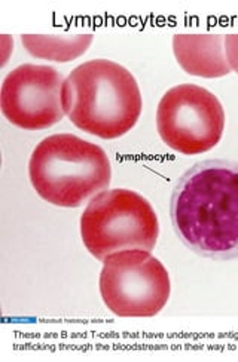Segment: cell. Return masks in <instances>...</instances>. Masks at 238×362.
<instances>
[{"instance_id": "9", "label": "cell", "mask_w": 238, "mask_h": 362, "mask_svg": "<svg viewBox=\"0 0 238 362\" xmlns=\"http://www.w3.org/2000/svg\"><path fill=\"white\" fill-rule=\"evenodd\" d=\"M93 35H23L21 42L27 52L40 59L69 63L86 52L93 43Z\"/></svg>"}, {"instance_id": "4", "label": "cell", "mask_w": 238, "mask_h": 362, "mask_svg": "<svg viewBox=\"0 0 238 362\" xmlns=\"http://www.w3.org/2000/svg\"><path fill=\"white\" fill-rule=\"evenodd\" d=\"M159 223L151 202L128 189L103 190L81 216V238L97 260L125 250L152 251Z\"/></svg>"}, {"instance_id": "10", "label": "cell", "mask_w": 238, "mask_h": 362, "mask_svg": "<svg viewBox=\"0 0 238 362\" xmlns=\"http://www.w3.org/2000/svg\"><path fill=\"white\" fill-rule=\"evenodd\" d=\"M225 52L231 69L238 74V33L225 36Z\"/></svg>"}, {"instance_id": "7", "label": "cell", "mask_w": 238, "mask_h": 362, "mask_svg": "<svg viewBox=\"0 0 238 362\" xmlns=\"http://www.w3.org/2000/svg\"><path fill=\"white\" fill-rule=\"evenodd\" d=\"M63 74L51 66L21 64L6 74L0 89V109L15 127L47 129L64 117Z\"/></svg>"}, {"instance_id": "3", "label": "cell", "mask_w": 238, "mask_h": 362, "mask_svg": "<svg viewBox=\"0 0 238 362\" xmlns=\"http://www.w3.org/2000/svg\"><path fill=\"white\" fill-rule=\"evenodd\" d=\"M28 177L43 201L76 208L109 187L112 167L100 146L73 134H54L35 147Z\"/></svg>"}, {"instance_id": "2", "label": "cell", "mask_w": 238, "mask_h": 362, "mask_svg": "<svg viewBox=\"0 0 238 362\" xmlns=\"http://www.w3.org/2000/svg\"><path fill=\"white\" fill-rule=\"evenodd\" d=\"M70 122L103 140L123 137L136 127L143 98L131 71L110 59H89L70 71L63 85Z\"/></svg>"}, {"instance_id": "6", "label": "cell", "mask_w": 238, "mask_h": 362, "mask_svg": "<svg viewBox=\"0 0 238 362\" xmlns=\"http://www.w3.org/2000/svg\"><path fill=\"white\" fill-rule=\"evenodd\" d=\"M157 129L164 144L186 156L215 148L225 131V110L210 90L193 83L170 88L159 100Z\"/></svg>"}, {"instance_id": "8", "label": "cell", "mask_w": 238, "mask_h": 362, "mask_svg": "<svg viewBox=\"0 0 238 362\" xmlns=\"http://www.w3.org/2000/svg\"><path fill=\"white\" fill-rule=\"evenodd\" d=\"M173 52L178 66L191 76L216 79L232 71L222 35H174Z\"/></svg>"}, {"instance_id": "5", "label": "cell", "mask_w": 238, "mask_h": 362, "mask_svg": "<svg viewBox=\"0 0 238 362\" xmlns=\"http://www.w3.org/2000/svg\"><path fill=\"white\" fill-rule=\"evenodd\" d=\"M106 308L121 318H152L170 298V275L151 251L125 250L108 255L100 274Z\"/></svg>"}, {"instance_id": "1", "label": "cell", "mask_w": 238, "mask_h": 362, "mask_svg": "<svg viewBox=\"0 0 238 362\" xmlns=\"http://www.w3.org/2000/svg\"><path fill=\"white\" fill-rule=\"evenodd\" d=\"M170 217L176 235L200 257L238 259V162H197L177 180Z\"/></svg>"}]
</instances>
